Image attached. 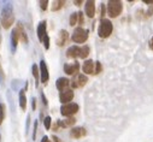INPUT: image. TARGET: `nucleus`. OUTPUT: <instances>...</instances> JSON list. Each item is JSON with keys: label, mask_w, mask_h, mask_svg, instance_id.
Wrapping results in <instances>:
<instances>
[{"label": "nucleus", "mask_w": 153, "mask_h": 142, "mask_svg": "<svg viewBox=\"0 0 153 142\" xmlns=\"http://www.w3.org/2000/svg\"><path fill=\"white\" fill-rule=\"evenodd\" d=\"M79 111H80V106H79V104H76V102H70V104L63 105L60 107V113L64 117H72Z\"/></svg>", "instance_id": "39448f33"}, {"label": "nucleus", "mask_w": 153, "mask_h": 142, "mask_svg": "<svg viewBox=\"0 0 153 142\" xmlns=\"http://www.w3.org/2000/svg\"><path fill=\"white\" fill-rule=\"evenodd\" d=\"M123 11V3L120 0H110L106 6V12L110 18H117Z\"/></svg>", "instance_id": "f03ea898"}, {"label": "nucleus", "mask_w": 153, "mask_h": 142, "mask_svg": "<svg viewBox=\"0 0 153 142\" xmlns=\"http://www.w3.org/2000/svg\"><path fill=\"white\" fill-rule=\"evenodd\" d=\"M39 4H40V7H41L42 11H46L47 10V6H48V1H47V0H42V1H40Z\"/></svg>", "instance_id": "bb28decb"}, {"label": "nucleus", "mask_w": 153, "mask_h": 142, "mask_svg": "<svg viewBox=\"0 0 153 142\" xmlns=\"http://www.w3.org/2000/svg\"><path fill=\"white\" fill-rule=\"evenodd\" d=\"M77 23L80 24V27H81V25H82V24L85 23V18H83V13H82L81 11L79 12V19H77Z\"/></svg>", "instance_id": "cd10ccee"}, {"label": "nucleus", "mask_w": 153, "mask_h": 142, "mask_svg": "<svg viewBox=\"0 0 153 142\" xmlns=\"http://www.w3.org/2000/svg\"><path fill=\"white\" fill-rule=\"evenodd\" d=\"M29 123H30V117L28 116V118H27V132H28V130H29Z\"/></svg>", "instance_id": "4c0bfd02"}, {"label": "nucleus", "mask_w": 153, "mask_h": 142, "mask_svg": "<svg viewBox=\"0 0 153 142\" xmlns=\"http://www.w3.org/2000/svg\"><path fill=\"white\" fill-rule=\"evenodd\" d=\"M113 31V24L110 19L104 18L100 21L99 28H98V35L101 39H107Z\"/></svg>", "instance_id": "7ed1b4c3"}, {"label": "nucleus", "mask_w": 153, "mask_h": 142, "mask_svg": "<svg viewBox=\"0 0 153 142\" xmlns=\"http://www.w3.org/2000/svg\"><path fill=\"white\" fill-rule=\"evenodd\" d=\"M82 71L85 72V75H94L95 74V61H93L92 59L85 60L82 65Z\"/></svg>", "instance_id": "9d476101"}, {"label": "nucleus", "mask_w": 153, "mask_h": 142, "mask_svg": "<svg viewBox=\"0 0 153 142\" xmlns=\"http://www.w3.org/2000/svg\"><path fill=\"white\" fill-rule=\"evenodd\" d=\"M46 28H47V22L46 21H42L39 23V25H37V29H36V33H37V38H39L40 42L42 44L45 38L47 36V31H46Z\"/></svg>", "instance_id": "1a4fd4ad"}, {"label": "nucleus", "mask_w": 153, "mask_h": 142, "mask_svg": "<svg viewBox=\"0 0 153 142\" xmlns=\"http://www.w3.org/2000/svg\"><path fill=\"white\" fill-rule=\"evenodd\" d=\"M143 3H145V4H148V5H151V6H153V0H143Z\"/></svg>", "instance_id": "f704fd0d"}, {"label": "nucleus", "mask_w": 153, "mask_h": 142, "mask_svg": "<svg viewBox=\"0 0 153 142\" xmlns=\"http://www.w3.org/2000/svg\"><path fill=\"white\" fill-rule=\"evenodd\" d=\"M89 36V31L87 29H83L82 27L76 28L71 35V40L76 44H85L88 40Z\"/></svg>", "instance_id": "20e7f679"}, {"label": "nucleus", "mask_w": 153, "mask_h": 142, "mask_svg": "<svg viewBox=\"0 0 153 142\" xmlns=\"http://www.w3.org/2000/svg\"><path fill=\"white\" fill-rule=\"evenodd\" d=\"M74 4H75L76 6H81V4H82V0H75Z\"/></svg>", "instance_id": "72a5a7b5"}, {"label": "nucleus", "mask_w": 153, "mask_h": 142, "mask_svg": "<svg viewBox=\"0 0 153 142\" xmlns=\"http://www.w3.org/2000/svg\"><path fill=\"white\" fill-rule=\"evenodd\" d=\"M77 19H79V12L71 13V16H70V18H69V24H70L71 27L76 25V24H77Z\"/></svg>", "instance_id": "5701e85b"}, {"label": "nucleus", "mask_w": 153, "mask_h": 142, "mask_svg": "<svg viewBox=\"0 0 153 142\" xmlns=\"http://www.w3.org/2000/svg\"><path fill=\"white\" fill-rule=\"evenodd\" d=\"M88 82V78L85 74H77L72 77V80L70 81V86L72 88H82L87 84Z\"/></svg>", "instance_id": "423d86ee"}, {"label": "nucleus", "mask_w": 153, "mask_h": 142, "mask_svg": "<svg viewBox=\"0 0 153 142\" xmlns=\"http://www.w3.org/2000/svg\"><path fill=\"white\" fill-rule=\"evenodd\" d=\"M148 46H149V48L153 51V36L151 38V40H149V42H148Z\"/></svg>", "instance_id": "473e14b6"}, {"label": "nucleus", "mask_w": 153, "mask_h": 142, "mask_svg": "<svg viewBox=\"0 0 153 142\" xmlns=\"http://www.w3.org/2000/svg\"><path fill=\"white\" fill-rule=\"evenodd\" d=\"M85 12H86L88 18H94V16H95V1H93V0H88V1H86Z\"/></svg>", "instance_id": "4468645a"}, {"label": "nucleus", "mask_w": 153, "mask_h": 142, "mask_svg": "<svg viewBox=\"0 0 153 142\" xmlns=\"http://www.w3.org/2000/svg\"><path fill=\"white\" fill-rule=\"evenodd\" d=\"M0 141H1V136H0Z\"/></svg>", "instance_id": "a19ab883"}, {"label": "nucleus", "mask_w": 153, "mask_h": 142, "mask_svg": "<svg viewBox=\"0 0 153 142\" xmlns=\"http://www.w3.org/2000/svg\"><path fill=\"white\" fill-rule=\"evenodd\" d=\"M16 30L18 33V38H19V41H22L23 44H28V36L25 34V30L22 25V23H18L17 27H16Z\"/></svg>", "instance_id": "f3484780"}, {"label": "nucleus", "mask_w": 153, "mask_h": 142, "mask_svg": "<svg viewBox=\"0 0 153 142\" xmlns=\"http://www.w3.org/2000/svg\"><path fill=\"white\" fill-rule=\"evenodd\" d=\"M75 94H74V90L72 89H65L63 92L59 93V100L63 105H66V104H70V101L74 99Z\"/></svg>", "instance_id": "6e6552de"}, {"label": "nucleus", "mask_w": 153, "mask_h": 142, "mask_svg": "<svg viewBox=\"0 0 153 142\" xmlns=\"http://www.w3.org/2000/svg\"><path fill=\"white\" fill-rule=\"evenodd\" d=\"M44 124H45L46 130H50L51 126H52V118H51V117H46V118L44 119Z\"/></svg>", "instance_id": "393cba45"}, {"label": "nucleus", "mask_w": 153, "mask_h": 142, "mask_svg": "<svg viewBox=\"0 0 153 142\" xmlns=\"http://www.w3.org/2000/svg\"><path fill=\"white\" fill-rule=\"evenodd\" d=\"M36 131H37V122H34V128H33V140H35L36 137Z\"/></svg>", "instance_id": "c85d7f7f"}, {"label": "nucleus", "mask_w": 153, "mask_h": 142, "mask_svg": "<svg viewBox=\"0 0 153 142\" xmlns=\"http://www.w3.org/2000/svg\"><path fill=\"white\" fill-rule=\"evenodd\" d=\"M69 86H70V80L66 78V77H60V78H58L57 82H56V87H57V89L60 90V92L68 89Z\"/></svg>", "instance_id": "2eb2a0df"}, {"label": "nucleus", "mask_w": 153, "mask_h": 142, "mask_svg": "<svg viewBox=\"0 0 153 142\" xmlns=\"http://www.w3.org/2000/svg\"><path fill=\"white\" fill-rule=\"evenodd\" d=\"M106 15V6H105V4H101V19H104V16Z\"/></svg>", "instance_id": "c756f323"}, {"label": "nucleus", "mask_w": 153, "mask_h": 142, "mask_svg": "<svg viewBox=\"0 0 153 142\" xmlns=\"http://www.w3.org/2000/svg\"><path fill=\"white\" fill-rule=\"evenodd\" d=\"M18 41H19V38H18V33L15 29H12V33H11V47H12V51L15 52L16 48H17V45H18Z\"/></svg>", "instance_id": "a211bd4d"}, {"label": "nucleus", "mask_w": 153, "mask_h": 142, "mask_svg": "<svg viewBox=\"0 0 153 142\" xmlns=\"http://www.w3.org/2000/svg\"><path fill=\"white\" fill-rule=\"evenodd\" d=\"M80 48L79 46H71L68 48L66 51V57L70 59H76V58H80Z\"/></svg>", "instance_id": "dca6fc26"}, {"label": "nucleus", "mask_w": 153, "mask_h": 142, "mask_svg": "<svg viewBox=\"0 0 153 142\" xmlns=\"http://www.w3.org/2000/svg\"><path fill=\"white\" fill-rule=\"evenodd\" d=\"M31 71H33V76L35 78V86L39 87V83H40V69L37 67V65H33L31 67Z\"/></svg>", "instance_id": "6ab92c4d"}, {"label": "nucleus", "mask_w": 153, "mask_h": 142, "mask_svg": "<svg viewBox=\"0 0 153 142\" xmlns=\"http://www.w3.org/2000/svg\"><path fill=\"white\" fill-rule=\"evenodd\" d=\"M35 107H36V99L33 98V111H35Z\"/></svg>", "instance_id": "e433bc0d"}, {"label": "nucleus", "mask_w": 153, "mask_h": 142, "mask_svg": "<svg viewBox=\"0 0 153 142\" xmlns=\"http://www.w3.org/2000/svg\"><path fill=\"white\" fill-rule=\"evenodd\" d=\"M0 42H1V36H0Z\"/></svg>", "instance_id": "ea45409f"}, {"label": "nucleus", "mask_w": 153, "mask_h": 142, "mask_svg": "<svg viewBox=\"0 0 153 142\" xmlns=\"http://www.w3.org/2000/svg\"><path fill=\"white\" fill-rule=\"evenodd\" d=\"M146 15H147V17H149V16H152V15H153V6H151V7H149V10L146 12Z\"/></svg>", "instance_id": "2f4dec72"}, {"label": "nucleus", "mask_w": 153, "mask_h": 142, "mask_svg": "<svg viewBox=\"0 0 153 142\" xmlns=\"http://www.w3.org/2000/svg\"><path fill=\"white\" fill-rule=\"evenodd\" d=\"M89 52H91V48H89V46H87V45L82 46V47L80 48V58H82V59H86V58L89 55Z\"/></svg>", "instance_id": "4be33fe9"}, {"label": "nucleus", "mask_w": 153, "mask_h": 142, "mask_svg": "<svg viewBox=\"0 0 153 142\" xmlns=\"http://www.w3.org/2000/svg\"><path fill=\"white\" fill-rule=\"evenodd\" d=\"M102 71V65L100 61H95V74L94 75H98Z\"/></svg>", "instance_id": "a878e982"}, {"label": "nucleus", "mask_w": 153, "mask_h": 142, "mask_svg": "<svg viewBox=\"0 0 153 142\" xmlns=\"http://www.w3.org/2000/svg\"><path fill=\"white\" fill-rule=\"evenodd\" d=\"M4 119H5V105L0 104V125L3 124Z\"/></svg>", "instance_id": "b1692460"}, {"label": "nucleus", "mask_w": 153, "mask_h": 142, "mask_svg": "<svg viewBox=\"0 0 153 142\" xmlns=\"http://www.w3.org/2000/svg\"><path fill=\"white\" fill-rule=\"evenodd\" d=\"M87 135V130L83 126H76L70 130V137L72 138H82Z\"/></svg>", "instance_id": "f8f14e48"}, {"label": "nucleus", "mask_w": 153, "mask_h": 142, "mask_svg": "<svg viewBox=\"0 0 153 142\" xmlns=\"http://www.w3.org/2000/svg\"><path fill=\"white\" fill-rule=\"evenodd\" d=\"M41 99H42V102H44V105L45 106H47V99H46V96H45V94H44V92H41Z\"/></svg>", "instance_id": "7c9ffc66"}, {"label": "nucleus", "mask_w": 153, "mask_h": 142, "mask_svg": "<svg viewBox=\"0 0 153 142\" xmlns=\"http://www.w3.org/2000/svg\"><path fill=\"white\" fill-rule=\"evenodd\" d=\"M19 106L23 111L27 109V98H25V89H22L19 92Z\"/></svg>", "instance_id": "aec40b11"}, {"label": "nucleus", "mask_w": 153, "mask_h": 142, "mask_svg": "<svg viewBox=\"0 0 153 142\" xmlns=\"http://www.w3.org/2000/svg\"><path fill=\"white\" fill-rule=\"evenodd\" d=\"M41 142H51V140H50L47 136H44L42 140H41Z\"/></svg>", "instance_id": "c9c22d12"}, {"label": "nucleus", "mask_w": 153, "mask_h": 142, "mask_svg": "<svg viewBox=\"0 0 153 142\" xmlns=\"http://www.w3.org/2000/svg\"><path fill=\"white\" fill-rule=\"evenodd\" d=\"M64 4H65V1H63V0H56V1H53L51 5V10L52 11H59L60 9H63Z\"/></svg>", "instance_id": "412c9836"}, {"label": "nucleus", "mask_w": 153, "mask_h": 142, "mask_svg": "<svg viewBox=\"0 0 153 142\" xmlns=\"http://www.w3.org/2000/svg\"><path fill=\"white\" fill-rule=\"evenodd\" d=\"M64 72L66 75H70V76H75L80 74V64L77 61H75L72 64H65L64 65Z\"/></svg>", "instance_id": "0eeeda50"}, {"label": "nucleus", "mask_w": 153, "mask_h": 142, "mask_svg": "<svg viewBox=\"0 0 153 142\" xmlns=\"http://www.w3.org/2000/svg\"><path fill=\"white\" fill-rule=\"evenodd\" d=\"M52 140H53V142H60V140L57 136H52Z\"/></svg>", "instance_id": "58836bf2"}, {"label": "nucleus", "mask_w": 153, "mask_h": 142, "mask_svg": "<svg viewBox=\"0 0 153 142\" xmlns=\"http://www.w3.org/2000/svg\"><path fill=\"white\" fill-rule=\"evenodd\" d=\"M69 39H70V36H69V33H68L65 29H62V30L59 31L58 39H57V45H58L59 47H63V46H65V45L68 44Z\"/></svg>", "instance_id": "ddd939ff"}, {"label": "nucleus", "mask_w": 153, "mask_h": 142, "mask_svg": "<svg viewBox=\"0 0 153 142\" xmlns=\"http://www.w3.org/2000/svg\"><path fill=\"white\" fill-rule=\"evenodd\" d=\"M40 76H41V82L42 83H47L48 78H50V72H48V67L46 61L42 59L40 61Z\"/></svg>", "instance_id": "9b49d317"}, {"label": "nucleus", "mask_w": 153, "mask_h": 142, "mask_svg": "<svg viewBox=\"0 0 153 142\" xmlns=\"http://www.w3.org/2000/svg\"><path fill=\"white\" fill-rule=\"evenodd\" d=\"M15 16H13V7L10 1H4L1 9V27L4 29H10L13 24Z\"/></svg>", "instance_id": "f257e3e1"}]
</instances>
